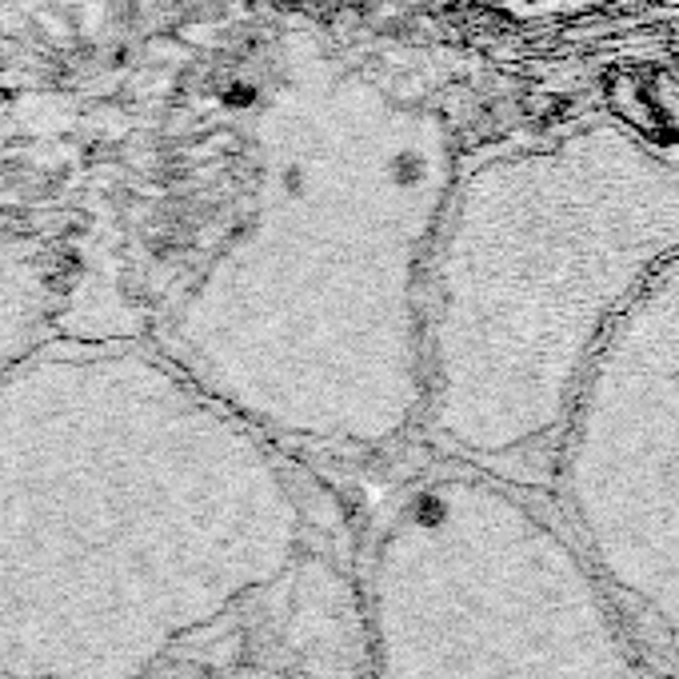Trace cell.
Wrapping results in <instances>:
<instances>
[{"mask_svg": "<svg viewBox=\"0 0 679 679\" xmlns=\"http://www.w3.org/2000/svg\"><path fill=\"white\" fill-rule=\"evenodd\" d=\"M36 32H41L49 44H68L76 36L68 12H56V9H44L41 17H36Z\"/></svg>", "mask_w": 679, "mask_h": 679, "instance_id": "cell-2", "label": "cell"}, {"mask_svg": "<svg viewBox=\"0 0 679 679\" xmlns=\"http://www.w3.org/2000/svg\"><path fill=\"white\" fill-rule=\"evenodd\" d=\"M676 264V177L564 197L496 256H448L424 328L436 436L488 468L560 452L600 352Z\"/></svg>", "mask_w": 679, "mask_h": 679, "instance_id": "cell-1", "label": "cell"}]
</instances>
